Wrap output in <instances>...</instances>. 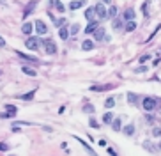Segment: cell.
I'll return each mask as SVG.
<instances>
[{"label":"cell","instance_id":"6da1fadb","mask_svg":"<svg viewBox=\"0 0 161 156\" xmlns=\"http://www.w3.org/2000/svg\"><path fill=\"white\" fill-rule=\"evenodd\" d=\"M41 43H43V46H44V52L48 53V55H55V53H57V44H55V41H53V39L44 37Z\"/></svg>","mask_w":161,"mask_h":156},{"label":"cell","instance_id":"7a4b0ae2","mask_svg":"<svg viewBox=\"0 0 161 156\" xmlns=\"http://www.w3.org/2000/svg\"><path fill=\"white\" fill-rule=\"evenodd\" d=\"M142 106H144L145 112H152V110L158 106V99H156V98L147 96V98H144V99H142Z\"/></svg>","mask_w":161,"mask_h":156},{"label":"cell","instance_id":"3957f363","mask_svg":"<svg viewBox=\"0 0 161 156\" xmlns=\"http://www.w3.org/2000/svg\"><path fill=\"white\" fill-rule=\"evenodd\" d=\"M94 7H96V14H98L99 20H106L108 18V9L105 7V4H98Z\"/></svg>","mask_w":161,"mask_h":156},{"label":"cell","instance_id":"277c9868","mask_svg":"<svg viewBox=\"0 0 161 156\" xmlns=\"http://www.w3.org/2000/svg\"><path fill=\"white\" fill-rule=\"evenodd\" d=\"M36 30H37V34H41V36H46L48 34V27H46V23L43 20H36Z\"/></svg>","mask_w":161,"mask_h":156},{"label":"cell","instance_id":"5b68a950","mask_svg":"<svg viewBox=\"0 0 161 156\" xmlns=\"http://www.w3.org/2000/svg\"><path fill=\"white\" fill-rule=\"evenodd\" d=\"M16 112H18V108H16V106H13V105H6V112L2 114V117H4V119L14 117V115H16Z\"/></svg>","mask_w":161,"mask_h":156},{"label":"cell","instance_id":"8992f818","mask_svg":"<svg viewBox=\"0 0 161 156\" xmlns=\"http://www.w3.org/2000/svg\"><path fill=\"white\" fill-rule=\"evenodd\" d=\"M25 46H27L29 50H39V39H36V37H29V39L25 41Z\"/></svg>","mask_w":161,"mask_h":156},{"label":"cell","instance_id":"52a82bcc","mask_svg":"<svg viewBox=\"0 0 161 156\" xmlns=\"http://www.w3.org/2000/svg\"><path fill=\"white\" fill-rule=\"evenodd\" d=\"M98 29H99V21H98V20H96V21H90V23L85 27V34H87V36H89V34H94Z\"/></svg>","mask_w":161,"mask_h":156},{"label":"cell","instance_id":"ba28073f","mask_svg":"<svg viewBox=\"0 0 161 156\" xmlns=\"http://www.w3.org/2000/svg\"><path fill=\"white\" fill-rule=\"evenodd\" d=\"M37 2H39V0H32V2H29L27 4V7H25V11H23V18H27L34 9H36V6H37Z\"/></svg>","mask_w":161,"mask_h":156},{"label":"cell","instance_id":"9c48e42d","mask_svg":"<svg viewBox=\"0 0 161 156\" xmlns=\"http://www.w3.org/2000/svg\"><path fill=\"white\" fill-rule=\"evenodd\" d=\"M96 7H87L85 9V18L89 20V21H96Z\"/></svg>","mask_w":161,"mask_h":156},{"label":"cell","instance_id":"30bf717a","mask_svg":"<svg viewBox=\"0 0 161 156\" xmlns=\"http://www.w3.org/2000/svg\"><path fill=\"white\" fill-rule=\"evenodd\" d=\"M16 53H18V57H20V59L27 60V62H36V64L39 62V59H37V57H34V55H25V53H21V52H16Z\"/></svg>","mask_w":161,"mask_h":156},{"label":"cell","instance_id":"8fae6325","mask_svg":"<svg viewBox=\"0 0 161 156\" xmlns=\"http://www.w3.org/2000/svg\"><path fill=\"white\" fill-rule=\"evenodd\" d=\"M34 29H36V27H32L30 21H25V23L21 25V32H23V34H32V30H34Z\"/></svg>","mask_w":161,"mask_h":156},{"label":"cell","instance_id":"7c38bea8","mask_svg":"<svg viewBox=\"0 0 161 156\" xmlns=\"http://www.w3.org/2000/svg\"><path fill=\"white\" fill-rule=\"evenodd\" d=\"M124 20H126V21H133V20H135V9H131V7L126 9V11H124Z\"/></svg>","mask_w":161,"mask_h":156},{"label":"cell","instance_id":"4fadbf2b","mask_svg":"<svg viewBox=\"0 0 161 156\" xmlns=\"http://www.w3.org/2000/svg\"><path fill=\"white\" fill-rule=\"evenodd\" d=\"M85 4V0H73L71 4H69V9H73V11H76V9H80L82 6Z\"/></svg>","mask_w":161,"mask_h":156},{"label":"cell","instance_id":"5bb4252c","mask_svg":"<svg viewBox=\"0 0 161 156\" xmlns=\"http://www.w3.org/2000/svg\"><path fill=\"white\" fill-rule=\"evenodd\" d=\"M103 37H105V27H99V29L94 32V39H96V41H103Z\"/></svg>","mask_w":161,"mask_h":156},{"label":"cell","instance_id":"9a60e30c","mask_svg":"<svg viewBox=\"0 0 161 156\" xmlns=\"http://www.w3.org/2000/svg\"><path fill=\"white\" fill-rule=\"evenodd\" d=\"M94 48V43H92L90 39H85L83 43H82V50H85V52H89V50H92Z\"/></svg>","mask_w":161,"mask_h":156},{"label":"cell","instance_id":"2e32d148","mask_svg":"<svg viewBox=\"0 0 161 156\" xmlns=\"http://www.w3.org/2000/svg\"><path fill=\"white\" fill-rule=\"evenodd\" d=\"M21 71L25 73V75H29V76H36V75H37V71H36L34 68H29V66H23Z\"/></svg>","mask_w":161,"mask_h":156},{"label":"cell","instance_id":"e0dca14e","mask_svg":"<svg viewBox=\"0 0 161 156\" xmlns=\"http://www.w3.org/2000/svg\"><path fill=\"white\" fill-rule=\"evenodd\" d=\"M122 133H124V135H128V137H131L133 133H135V126H133V124L124 126V128H122Z\"/></svg>","mask_w":161,"mask_h":156},{"label":"cell","instance_id":"ac0fdd59","mask_svg":"<svg viewBox=\"0 0 161 156\" xmlns=\"http://www.w3.org/2000/svg\"><path fill=\"white\" fill-rule=\"evenodd\" d=\"M59 36H60V39H62V41H66V39L69 37V32H67V29H66V27L59 29Z\"/></svg>","mask_w":161,"mask_h":156},{"label":"cell","instance_id":"d6986e66","mask_svg":"<svg viewBox=\"0 0 161 156\" xmlns=\"http://www.w3.org/2000/svg\"><path fill=\"white\" fill-rule=\"evenodd\" d=\"M103 122H105V124H112V122H113V114H112V112L105 114V115H103Z\"/></svg>","mask_w":161,"mask_h":156},{"label":"cell","instance_id":"ffe728a7","mask_svg":"<svg viewBox=\"0 0 161 156\" xmlns=\"http://www.w3.org/2000/svg\"><path fill=\"white\" fill-rule=\"evenodd\" d=\"M52 4L55 6V9H57L59 13H64V11H66V7L62 6V2H59V0H52Z\"/></svg>","mask_w":161,"mask_h":156},{"label":"cell","instance_id":"44dd1931","mask_svg":"<svg viewBox=\"0 0 161 156\" xmlns=\"http://www.w3.org/2000/svg\"><path fill=\"white\" fill-rule=\"evenodd\" d=\"M34 94H36V91H30V92H27V94H20L18 98H20V99H25V101H29V99H32V98H34Z\"/></svg>","mask_w":161,"mask_h":156},{"label":"cell","instance_id":"7402d4cb","mask_svg":"<svg viewBox=\"0 0 161 156\" xmlns=\"http://www.w3.org/2000/svg\"><path fill=\"white\" fill-rule=\"evenodd\" d=\"M112 27H113L115 30H119V29H122V21H121L119 18H113V21H112Z\"/></svg>","mask_w":161,"mask_h":156},{"label":"cell","instance_id":"603a6c76","mask_svg":"<svg viewBox=\"0 0 161 156\" xmlns=\"http://www.w3.org/2000/svg\"><path fill=\"white\" fill-rule=\"evenodd\" d=\"M112 128H113L115 131H119V129H122V122H121V119H115V121L112 122Z\"/></svg>","mask_w":161,"mask_h":156},{"label":"cell","instance_id":"cb8c5ba5","mask_svg":"<svg viewBox=\"0 0 161 156\" xmlns=\"http://www.w3.org/2000/svg\"><path fill=\"white\" fill-rule=\"evenodd\" d=\"M117 14H119V9L117 7H110L108 9V18H117Z\"/></svg>","mask_w":161,"mask_h":156},{"label":"cell","instance_id":"d4e9b609","mask_svg":"<svg viewBox=\"0 0 161 156\" xmlns=\"http://www.w3.org/2000/svg\"><path fill=\"white\" fill-rule=\"evenodd\" d=\"M76 140H78V142H80V144H82V146H83V147H85V149L90 153V154H92V156H96V151H92V149L87 146V142H83V140H82V139H78V137H76Z\"/></svg>","mask_w":161,"mask_h":156},{"label":"cell","instance_id":"484cf974","mask_svg":"<svg viewBox=\"0 0 161 156\" xmlns=\"http://www.w3.org/2000/svg\"><path fill=\"white\" fill-rule=\"evenodd\" d=\"M108 89H112V85H94L92 91H108Z\"/></svg>","mask_w":161,"mask_h":156},{"label":"cell","instance_id":"4316f807","mask_svg":"<svg viewBox=\"0 0 161 156\" xmlns=\"http://www.w3.org/2000/svg\"><path fill=\"white\" fill-rule=\"evenodd\" d=\"M135 29H136V23H135V20H133V21H128V23H126V30H128V32H133Z\"/></svg>","mask_w":161,"mask_h":156},{"label":"cell","instance_id":"83f0119b","mask_svg":"<svg viewBox=\"0 0 161 156\" xmlns=\"http://www.w3.org/2000/svg\"><path fill=\"white\" fill-rule=\"evenodd\" d=\"M66 21H67V20H64V18H59V20H55V25H57L59 29H62V27H66Z\"/></svg>","mask_w":161,"mask_h":156},{"label":"cell","instance_id":"f1b7e54d","mask_svg":"<svg viewBox=\"0 0 161 156\" xmlns=\"http://www.w3.org/2000/svg\"><path fill=\"white\" fill-rule=\"evenodd\" d=\"M105 106H106V108H113V106H115V99H113V98H108V99L105 101Z\"/></svg>","mask_w":161,"mask_h":156},{"label":"cell","instance_id":"f546056e","mask_svg":"<svg viewBox=\"0 0 161 156\" xmlns=\"http://www.w3.org/2000/svg\"><path fill=\"white\" fill-rule=\"evenodd\" d=\"M69 30H71V34H73V36H76V34H78V30H80V25H78V23H75V25H71V29H69Z\"/></svg>","mask_w":161,"mask_h":156},{"label":"cell","instance_id":"4dcf8cb0","mask_svg":"<svg viewBox=\"0 0 161 156\" xmlns=\"http://www.w3.org/2000/svg\"><path fill=\"white\" fill-rule=\"evenodd\" d=\"M94 106H92V105H87V106H83V112H87V114H94Z\"/></svg>","mask_w":161,"mask_h":156},{"label":"cell","instance_id":"1f68e13d","mask_svg":"<svg viewBox=\"0 0 161 156\" xmlns=\"http://www.w3.org/2000/svg\"><path fill=\"white\" fill-rule=\"evenodd\" d=\"M136 99H138L136 94H131V92L128 94V101H129V103H136Z\"/></svg>","mask_w":161,"mask_h":156},{"label":"cell","instance_id":"d6a6232c","mask_svg":"<svg viewBox=\"0 0 161 156\" xmlns=\"http://www.w3.org/2000/svg\"><path fill=\"white\" fill-rule=\"evenodd\" d=\"M144 147H147V151H156V147L151 142H144Z\"/></svg>","mask_w":161,"mask_h":156},{"label":"cell","instance_id":"836d02e7","mask_svg":"<svg viewBox=\"0 0 161 156\" xmlns=\"http://www.w3.org/2000/svg\"><path fill=\"white\" fill-rule=\"evenodd\" d=\"M142 11H144V14H149V2H144V6H142Z\"/></svg>","mask_w":161,"mask_h":156},{"label":"cell","instance_id":"e575fe53","mask_svg":"<svg viewBox=\"0 0 161 156\" xmlns=\"http://www.w3.org/2000/svg\"><path fill=\"white\" fill-rule=\"evenodd\" d=\"M152 135L154 137H161V128H154L152 129Z\"/></svg>","mask_w":161,"mask_h":156},{"label":"cell","instance_id":"d590c367","mask_svg":"<svg viewBox=\"0 0 161 156\" xmlns=\"http://www.w3.org/2000/svg\"><path fill=\"white\" fill-rule=\"evenodd\" d=\"M145 121H147V122H149V124H152V122H154V121H156V119H154V115H151V114H149V115H147V117H145Z\"/></svg>","mask_w":161,"mask_h":156},{"label":"cell","instance_id":"8d00e7d4","mask_svg":"<svg viewBox=\"0 0 161 156\" xmlns=\"http://www.w3.org/2000/svg\"><path fill=\"white\" fill-rule=\"evenodd\" d=\"M90 126H92V128H99V122H98L96 119H90Z\"/></svg>","mask_w":161,"mask_h":156},{"label":"cell","instance_id":"74e56055","mask_svg":"<svg viewBox=\"0 0 161 156\" xmlns=\"http://www.w3.org/2000/svg\"><path fill=\"white\" fill-rule=\"evenodd\" d=\"M106 151H108V154H110V156H117V153H115V151H113V149H112V147H108V149H106Z\"/></svg>","mask_w":161,"mask_h":156},{"label":"cell","instance_id":"f35d334b","mask_svg":"<svg viewBox=\"0 0 161 156\" xmlns=\"http://www.w3.org/2000/svg\"><path fill=\"white\" fill-rule=\"evenodd\" d=\"M149 59H151L149 55H142V57H140V62H145V60H149Z\"/></svg>","mask_w":161,"mask_h":156},{"label":"cell","instance_id":"ab89813d","mask_svg":"<svg viewBox=\"0 0 161 156\" xmlns=\"http://www.w3.org/2000/svg\"><path fill=\"white\" fill-rule=\"evenodd\" d=\"M2 46H6V39L0 36V48H2Z\"/></svg>","mask_w":161,"mask_h":156},{"label":"cell","instance_id":"60d3db41","mask_svg":"<svg viewBox=\"0 0 161 156\" xmlns=\"http://www.w3.org/2000/svg\"><path fill=\"white\" fill-rule=\"evenodd\" d=\"M6 149H7V146H6V144H0V151H6Z\"/></svg>","mask_w":161,"mask_h":156},{"label":"cell","instance_id":"b9f144b4","mask_svg":"<svg viewBox=\"0 0 161 156\" xmlns=\"http://www.w3.org/2000/svg\"><path fill=\"white\" fill-rule=\"evenodd\" d=\"M159 149H161V140H159Z\"/></svg>","mask_w":161,"mask_h":156},{"label":"cell","instance_id":"7bdbcfd3","mask_svg":"<svg viewBox=\"0 0 161 156\" xmlns=\"http://www.w3.org/2000/svg\"><path fill=\"white\" fill-rule=\"evenodd\" d=\"M0 76H2V69H0Z\"/></svg>","mask_w":161,"mask_h":156}]
</instances>
